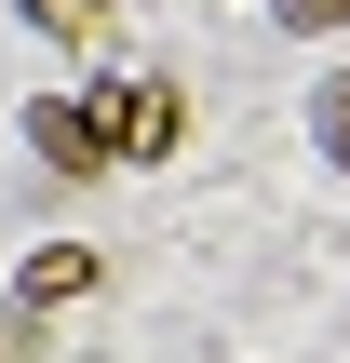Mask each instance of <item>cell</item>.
Returning a JSON list of instances; mask_svg holds the SVG:
<instances>
[{
  "label": "cell",
  "mask_w": 350,
  "mask_h": 363,
  "mask_svg": "<svg viewBox=\"0 0 350 363\" xmlns=\"http://www.w3.org/2000/svg\"><path fill=\"white\" fill-rule=\"evenodd\" d=\"M283 27H310V40H324V27H350V0H283Z\"/></svg>",
  "instance_id": "6"
},
{
  "label": "cell",
  "mask_w": 350,
  "mask_h": 363,
  "mask_svg": "<svg viewBox=\"0 0 350 363\" xmlns=\"http://www.w3.org/2000/svg\"><path fill=\"white\" fill-rule=\"evenodd\" d=\"M27 148L54 162V175H108L121 148H108V94H40L27 108Z\"/></svg>",
  "instance_id": "1"
},
{
  "label": "cell",
  "mask_w": 350,
  "mask_h": 363,
  "mask_svg": "<svg viewBox=\"0 0 350 363\" xmlns=\"http://www.w3.org/2000/svg\"><path fill=\"white\" fill-rule=\"evenodd\" d=\"M175 135H189V94L175 81H108V148L121 162H175Z\"/></svg>",
  "instance_id": "2"
},
{
  "label": "cell",
  "mask_w": 350,
  "mask_h": 363,
  "mask_svg": "<svg viewBox=\"0 0 350 363\" xmlns=\"http://www.w3.org/2000/svg\"><path fill=\"white\" fill-rule=\"evenodd\" d=\"M310 135H324V162H350V81H324V94H310Z\"/></svg>",
  "instance_id": "5"
},
{
  "label": "cell",
  "mask_w": 350,
  "mask_h": 363,
  "mask_svg": "<svg viewBox=\"0 0 350 363\" xmlns=\"http://www.w3.org/2000/svg\"><path fill=\"white\" fill-rule=\"evenodd\" d=\"M94 269H108L94 242H40V256L13 269V323H40V310H81V296H94Z\"/></svg>",
  "instance_id": "3"
},
{
  "label": "cell",
  "mask_w": 350,
  "mask_h": 363,
  "mask_svg": "<svg viewBox=\"0 0 350 363\" xmlns=\"http://www.w3.org/2000/svg\"><path fill=\"white\" fill-rule=\"evenodd\" d=\"M27 27H54V40H94V27H108V0H27Z\"/></svg>",
  "instance_id": "4"
}]
</instances>
